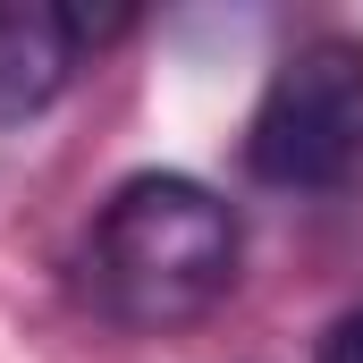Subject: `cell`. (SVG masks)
<instances>
[{
    "label": "cell",
    "mask_w": 363,
    "mask_h": 363,
    "mask_svg": "<svg viewBox=\"0 0 363 363\" xmlns=\"http://www.w3.org/2000/svg\"><path fill=\"white\" fill-rule=\"evenodd\" d=\"M110 26L85 17V9H51V0H0V127H17V118H34V110H51L68 77H77V60H85V43H101Z\"/></svg>",
    "instance_id": "3957f363"
},
{
    "label": "cell",
    "mask_w": 363,
    "mask_h": 363,
    "mask_svg": "<svg viewBox=\"0 0 363 363\" xmlns=\"http://www.w3.org/2000/svg\"><path fill=\"white\" fill-rule=\"evenodd\" d=\"M245 169L262 186H338L363 169V43L313 34L271 68L245 118Z\"/></svg>",
    "instance_id": "7a4b0ae2"
},
{
    "label": "cell",
    "mask_w": 363,
    "mask_h": 363,
    "mask_svg": "<svg viewBox=\"0 0 363 363\" xmlns=\"http://www.w3.org/2000/svg\"><path fill=\"white\" fill-rule=\"evenodd\" d=\"M245 262V228L237 211L203 178L178 169H144L127 178L85 228V287L101 313L135 321V330H178L203 321Z\"/></svg>",
    "instance_id": "6da1fadb"
},
{
    "label": "cell",
    "mask_w": 363,
    "mask_h": 363,
    "mask_svg": "<svg viewBox=\"0 0 363 363\" xmlns=\"http://www.w3.org/2000/svg\"><path fill=\"white\" fill-rule=\"evenodd\" d=\"M321 363H363V304H347V313L321 330Z\"/></svg>",
    "instance_id": "277c9868"
}]
</instances>
